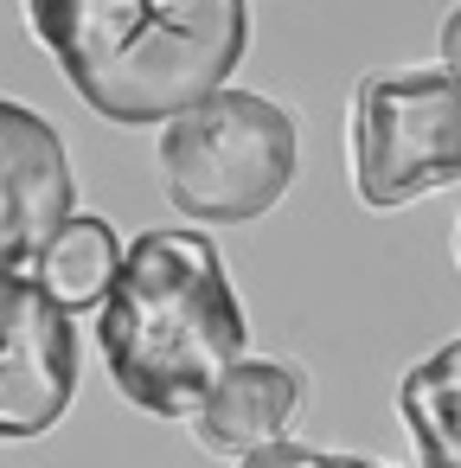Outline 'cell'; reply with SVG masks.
Returning <instances> with one entry per match:
<instances>
[{
  "label": "cell",
  "mask_w": 461,
  "mask_h": 468,
  "mask_svg": "<svg viewBox=\"0 0 461 468\" xmlns=\"http://www.w3.org/2000/svg\"><path fill=\"white\" fill-rule=\"evenodd\" d=\"M154 161L173 212H186L193 225H250L288 199L301 129L276 97L218 84L212 97L161 122Z\"/></svg>",
  "instance_id": "cell-3"
},
{
  "label": "cell",
  "mask_w": 461,
  "mask_h": 468,
  "mask_svg": "<svg viewBox=\"0 0 461 468\" xmlns=\"http://www.w3.org/2000/svg\"><path fill=\"white\" fill-rule=\"evenodd\" d=\"M397 423L416 449V468H461V334L397 378Z\"/></svg>",
  "instance_id": "cell-8"
},
{
  "label": "cell",
  "mask_w": 461,
  "mask_h": 468,
  "mask_svg": "<svg viewBox=\"0 0 461 468\" xmlns=\"http://www.w3.org/2000/svg\"><path fill=\"white\" fill-rule=\"evenodd\" d=\"M455 263H461V225H455Z\"/></svg>",
  "instance_id": "cell-12"
},
{
  "label": "cell",
  "mask_w": 461,
  "mask_h": 468,
  "mask_svg": "<svg viewBox=\"0 0 461 468\" xmlns=\"http://www.w3.org/2000/svg\"><path fill=\"white\" fill-rule=\"evenodd\" d=\"M97 346L110 385L167 423H186L212 378L250 353V321L231 289L225 250L205 231H141L122 244L97 302Z\"/></svg>",
  "instance_id": "cell-2"
},
{
  "label": "cell",
  "mask_w": 461,
  "mask_h": 468,
  "mask_svg": "<svg viewBox=\"0 0 461 468\" xmlns=\"http://www.w3.org/2000/svg\"><path fill=\"white\" fill-rule=\"evenodd\" d=\"M237 468H397V462H378V455H346V449H314V442H295V436H276L263 449H244Z\"/></svg>",
  "instance_id": "cell-10"
},
{
  "label": "cell",
  "mask_w": 461,
  "mask_h": 468,
  "mask_svg": "<svg viewBox=\"0 0 461 468\" xmlns=\"http://www.w3.org/2000/svg\"><path fill=\"white\" fill-rule=\"evenodd\" d=\"M346 174L365 212H403L461 180V78L372 71L346 97Z\"/></svg>",
  "instance_id": "cell-4"
},
{
  "label": "cell",
  "mask_w": 461,
  "mask_h": 468,
  "mask_svg": "<svg viewBox=\"0 0 461 468\" xmlns=\"http://www.w3.org/2000/svg\"><path fill=\"white\" fill-rule=\"evenodd\" d=\"M116 257H122L116 225L97 218V212H71V218L39 244V257H33L26 270L39 276V289H46L65 314H78V308H97V302H103V289H110V276H116Z\"/></svg>",
  "instance_id": "cell-9"
},
{
  "label": "cell",
  "mask_w": 461,
  "mask_h": 468,
  "mask_svg": "<svg viewBox=\"0 0 461 468\" xmlns=\"http://www.w3.org/2000/svg\"><path fill=\"white\" fill-rule=\"evenodd\" d=\"M84 378L78 314H65L33 270H0V442H33L65 423Z\"/></svg>",
  "instance_id": "cell-5"
},
{
  "label": "cell",
  "mask_w": 461,
  "mask_h": 468,
  "mask_svg": "<svg viewBox=\"0 0 461 468\" xmlns=\"http://www.w3.org/2000/svg\"><path fill=\"white\" fill-rule=\"evenodd\" d=\"M435 52H442V71H455V78H461V7L442 20V39H435Z\"/></svg>",
  "instance_id": "cell-11"
},
{
  "label": "cell",
  "mask_w": 461,
  "mask_h": 468,
  "mask_svg": "<svg viewBox=\"0 0 461 468\" xmlns=\"http://www.w3.org/2000/svg\"><path fill=\"white\" fill-rule=\"evenodd\" d=\"M71 212L78 174L58 122L20 97H0V270H26Z\"/></svg>",
  "instance_id": "cell-6"
},
{
  "label": "cell",
  "mask_w": 461,
  "mask_h": 468,
  "mask_svg": "<svg viewBox=\"0 0 461 468\" xmlns=\"http://www.w3.org/2000/svg\"><path fill=\"white\" fill-rule=\"evenodd\" d=\"M26 27L78 103L116 129H161L237 78L250 0H26Z\"/></svg>",
  "instance_id": "cell-1"
},
{
  "label": "cell",
  "mask_w": 461,
  "mask_h": 468,
  "mask_svg": "<svg viewBox=\"0 0 461 468\" xmlns=\"http://www.w3.org/2000/svg\"><path fill=\"white\" fill-rule=\"evenodd\" d=\"M308 404V372L282 353H237L212 391L193 404V442L212 449V455H244V449H263L276 436H288V423L301 417Z\"/></svg>",
  "instance_id": "cell-7"
}]
</instances>
